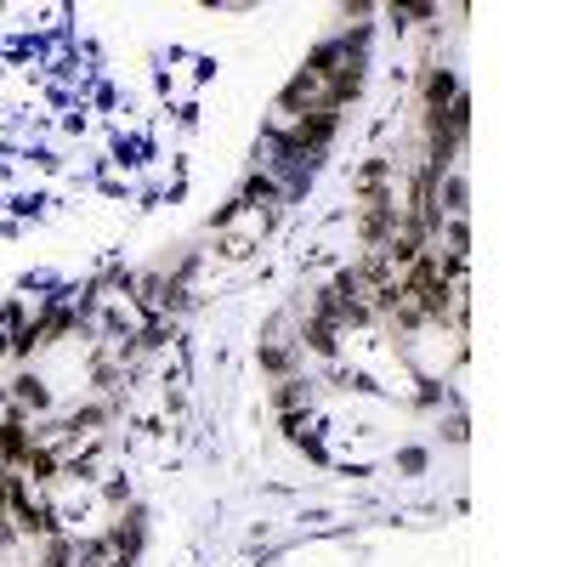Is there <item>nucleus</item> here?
<instances>
[{"label": "nucleus", "instance_id": "nucleus-1", "mask_svg": "<svg viewBox=\"0 0 567 567\" xmlns=\"http://www.w3.org/2000/svg\"><path fill=\"white\" fill-rule=\"evenodd\" d=\"M0 454H6V459H29V431H24V420H12V426L0 431Z\"/></svg>", "mask_w": 567, "mask_h": 567}, {"label": "nucleus", "instance_id": "nucleus-2", "mask_svg": "<svg viewBox=\"0 0 567 567\" xmlns=\"http://www.w3.org/2000/svg\"><path fill=\"white\" fill-rule=\"evenodd\" d=\"M17 403H34V409H46V392H40V381H17Z\"/></svg>", "mask_w": 567, "mask_h": 567}]
</instances>
